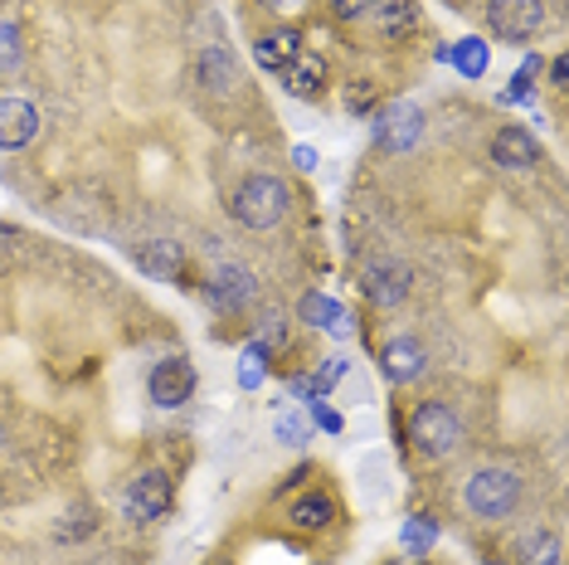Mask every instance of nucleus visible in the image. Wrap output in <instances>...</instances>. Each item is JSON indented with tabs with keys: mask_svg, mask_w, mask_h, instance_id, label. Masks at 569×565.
<instances>
[{
	"mask_svg": "<svg viewBox=\"0 0 569 565\" xmlns=\"http://www.w3.org/2000/svg\"><path fill=\"white\" fill-rule=\"evenodd\" d=\"M395 565H429V561H423V556H409V561H395Z\"/></svg>",
	"mask_w": 569,
	"mask_h": 565,
	"instance_id": "f704fd0d",
	"label": "nucleus"
},
{
	"mask_svg": "<svg viewBox=\"0 0 569 565\" xmlns=\"http://www.w3.org/2000/svg\"><path fill=\"white\" fill-rule=\"evenodd\" d=\"M462 419L452 415V405L443 400H423V405H413V415H409V444H413V454L419 458H448V454H458L462 448Z\"/></svg>",
	"mask_w": 569,
	"mask_h": 565,
	"instance_id": "7ed1b4c3",
	"label": "nucleus"
},
{
	"mask_svg": "<svg viewBox=\"0 0 569 565\" xmlns=\"http://www.w3.org/2000/svg\"><path fill=\"white\" fill-rule=\"evenodd\" d=\"M282 79V88H288L292 98H317L321 88H327V79H331V69H327V59L321 54H312V49H302V54H297L288 69L278 73Z\"/></svg>",
	"mask_w": 569,
	"mask_h": 565,
	"instance_id": "ddd939ff",
	"label": "nucleus"
},
{
	"mask_svg": "<svg viewBox=\"0 0 569 565\" xmlns=\"http://www.w3.org/2000/svg\"><path fill=\"white\" fill-rule=\"evenodd\" d=\"M550 88H569V59L565 54L550 63Z\"/></svg>",
	"mask_w": 569,
	"mask_h": 565,
	"instance_id": "473e14b6",
	"label": "nucleus"
},
{
	"mask_svg": "<svg viewBox=\"0 0 569 565\" xmlns=\"http://www.w3.org/2000/svg\"><path fill=\"white\" fill-rule=\"evenodd\" d=\"M263 6H273V10H278V16H292V10H297V6H302V0H263Z\"/></svg>",
	"mask_w": 569,
	"mask_h": 565,
	"instance_id": "72a5a7b5",
	"label": "nucleus"
},
{
	"mask_svg": "<svg viewBox=\"0 0 569 565\" xmlns=\"http://www.w3.org/2000/svg\"><path fill=\"white\" fill-rule=\"evenodd\" d=\"M132 259H137V268H147V274H151V278H161V282H180V278H186V268H190L186 249H180V244H171V239H151V244H141Z\"/></svg>",
	"mask_w": 569,
	"mask_h": 565,
	"instance_id": "f8f14e48",
	"label": "nucleus"
},
{
	"mask_svg": "<svg viewBox=\"0 0 569 565\" xmlns=\"http://www.w3.org/2000/svg\"><path fill=\"white\" fill-rule=\"evenodd\" d=\"M297 317H302L307 327H321V331H327L331 323H341V317H346V307L336 303V298H327V293H307L302 307H297Z\"/></svg>",
	"mask_w": 569,
	"mask_h": 565,
	"instance_id": "412c9836",
	"label": "nucleus"
},
{
	"mask_svg": "<svg viewBox=\"0 0 569 565\" xmlns=\"http://www.w3.org/2000/svg\"><path fill=\"white\" fill-rule=\"evenodd\" d=\"M336 517H341V512H336V497L331 493H302L288 507V522L297 526V532H327Z\"/></svg>",
	"mask_w": 569,
	"mask_h": 565,
	"instance_id": "a211bd4d",
	"label": "nucleus"
},
{
	"mask_svg": "<svg viewBox=\"0 0 569 565\" xmlns=\"http://www.w3.org/2000/svg\"><path fill=\"white\" fill-rule=\"evenodd\" d=\"M312 424H317V429H327V434H341L346 429V419L336 415L327 400H312Z\"/></svg>",
	"mask_w": 569,
	"mask_h": 565,
	"instance_id": "cd10ccee",
	"label": "nucleus"
},
{
	"mask_svg": "<svg viewBox=\"0 0 569 565\" xmlns=\"http://www.w3.org/2000/svg\"><path fill=\"white\" fill-rule=\"evenodd\" d=\"M196 79L204 93H229L239 83V63H234V49L224 44H204L200 49V63H196Z\"/></svg>",
	"mask_w": 569,
	"mask_h": 565,
	"instance_id": "2eb2a0df",
	"label": "nucleus"
},
{
	"mask_svg": "<svg viewBox=\"0 0 569 565\" xmlns=\"http://www.w3.org/2000/svg\"><path fill=\"white\" fill-rule=\"evenodd\" d=\"M288 210H292V190L282 176H268V171H258L249 176L239 190H234V200H229V215L243 225V229H273L288 220Z\"/></svg>",
	"mask_w": 569,
	"mask_h": 565,
	"instance_id": "f257e3e1",
	"label": "nucleus"
},
{
	"mask_svg": "<svg viewBox=\"0 0 569 565\" xmlns=\"http://www.w3.org/2000/svg\"><path fill=\"white\" fill-rule=\"evenodd\" d=\"M204 298H210L214 313H243L258 298V274L243 264H224L214 268L210 282H204Z\"/></svg>",
	"mask_w": 569,
	"mask_h": 565,
	"instance_id": "0eeeda50",
	"label": "nucleus"
},
{
	"mask_svg": "<svg viewBox=\"0 0 569 565\" xmlns=\"http://www.w3.org/2000/svg\"><path fill=\"white\" fill-rule=\"evenodd\" d=\"M491 161L507 166V171H536L540 166V141L526 132V127H501L491 137Z\"/></svg>",
	"mask_w": 569,
	"mask_h": 565,
	"instance_id": "9b49d317",
	"label": "nucleus"
},
{
	"mask_svg": "<svg viewBox=\"0 0 569 565\" xmlns=\"http://www.w3.org/2000/svg\"><path fill=\"white\" fill-rule=\"evenodd\" d=\"M297 54H302V34L297 30H273V34H258L253 40V63L263 73H282Z\"/></svg>",
	"mask_w": 569,
	"mask_h": 565,
	"instance_id": "dca6fc26",
	"label": "nucleus"
},
{
	"mask_svg": "<svg viewBox=\"0 0 569 565\" xmlns=\"http://www.w3.org/2000/svg\"><path fill=\"white\" fill-rule=\"evenodd\" d=\"M462 503L477 522H507L516 507H521V473L507 468V464H491V468H477L468 487H462Z\"/></svg>",
	"mask_w": 569,
	"mask_h": 565,
	"instance_id": "f03ea898",
	"label": "nucleus"
},
{
	"mask_svg": "<svg viewBox=\"0 0 569 565\" xmlns=\"http://www.w3.org/2000/svg\"><path fill=\"white\" fill-rule=\"evenodd\" d=\"M122 512L132 522H157L171 512V478H166L161 468H147V473H137L132 483H127V493H122Z\"/></svg>",
	"mask_w": 569,
	"mask_h": 565,
	"instance_id": "423d86ee",
	"label": "nucleus"
},
{
	"mask_svg": "<svg viewBox=\"0 0 569 565\" xmlns=\"http://www.w3.org/2000/svg\"><path fill=\"white\" fill-rule=\"evenodd\" d=\"M360 288H366V298L375 307H399L413 293V268L405 259H375L366 268V278H360Z\"/></svg>",
	"mask_w": 569,
	"mask_h": 565,
	"instance_id": "6e6552de",
	"label": "nucleus"
},
{
	"mask_svg": "<svg viewBox=\"0 0 569 565\" xmlns=\"http://www.w3.org/2000/svg\"><path fill=\"white\" fill-rule=\"evenodd\" d=\"M196 366H190V356H166V361L151 366V376H147V395H151V405H161V409H180L186 400H196Z\"/></svg>",
	"mask_w": 569,
	"mask_h": 565,
	"instance_id": "39448f33",
	"label": "nucleus"
},
{
	"mask_svg": "<svg viewBox=\"0 0 569 565\" xmlns=\"http://www.w3.org/2000/svg\"><path fill=\"white\" fill-rule=\"evenodd\" d=\"M443 59L462 73V79H482V73H487V59H491V49H487L482 40H477V34H468V40L448 44V49H443Z\"/></svg>",
	"mask_w": 569,
	"mask_h": 565,
	"instance_id": "6ab92c4d",
	"label": "nucleus"
},
{
	"mask_svg": "<svg viewBox=\"0 0 569 565\" xmlns=\"http://www.w3.org/2000/svg\"><path fill=\"white\" fill-rule=\"evenodd\" d=\"M370 16H375V30H380L385 40H405V34L419 30L423 10L413 6V0H380V6H375Z\"/></svg>",
	"mask_w": 569,
	"mask_h": 565,
	"instance_id": "f3484780",
	"label": "nucleus"
},
{
	"mask_svg": "<svg viewBox=\"0 0 569 565\" xmlns=\"http://www.w3.org/2000/svg\"><path fill=\"white\" fill-rule=\"evenodd\" d=\"M273 434H278V444H288V448H302L307 439H312V419H307L302 409H278V419H273Z\"/></svg>",
	"mask_w": 569,
	"mask_h": 565,
	"instance_id": "4be33fe9",
	"label": "nucleus"
},
{
	"mask_svg": "<svg viewBox=\"0 0 569 565\" xmlns=\"http://www.w3.org/2000/svg\"><path fill=\"white\" fill-rule=\"evenodd\" d=\"M0 454H6V429H0Z\"/></svg>",
	"mask_w": 569,
	"mask_h": 565,
	"instance_id": "c9c22d12",
	"label": "nucleus"
},
{
	"mask_svg": "<svg viewBox=\"0 0 569 565\" xmlns=\"http://www.w3.org/2000/svg\"><path fill=\"white\" fill-rule=\"evenodd\" d=\"M375 6H380V0H331V16L336 20H360V16H370Z\"/></svg>",
	"mask_w": 569,
	"mask_h": 565,
	"instance_id": "bb28decb",
	"label": "nucleus"
},
{
	"mask_svg": "<svg viewBox=\"0 0 569 565\" xmlns=\"http://www.w3.org/2000/svg\"><path fill=\"white\" fill-rule=\"evenodd\" d=\"M288 395H302V400H327V395H321V385H317V376H292Z\"/></svg>",
	"mask_w": 569,
	"mask_h": 565,
	"instance_id": "7c9ffc66",
	"label": "nucleus"
},
{
	"mask_svg": "<svg viewBox=\"0 0 569 565\" xmlns=\"http://www.w3.org/2000/svg\"><path fill=\"white\" fill-rule=\"evenodd\" d=\"M317 147H307V141H297V147H292V166H297V171H317Z\"/></svg>",
	"mask_w": 569,
	"mask_h": 565,
	"instance_id": "2f4dec72",
	"label": "nucleus"
},
{
	"mask_svg": "<svg viewBox=\"0 0 569 565\" xmlns=\"http://www.w3.org/2000/svg\"><path fill=\"white\" fill-rule=\"evenodd\" d=\"M423 346L413 341V337H395V341H385V351H380V370H385V380H395V385H409V380H419L423 376Z\"/></svg>",
	"mask_w": 569,
	"mask_h": 565,
	"instance_id": "4468645a",
	"label": "nucleus"
},
{
	"mask_svg": "<svg viewBox=\"0 0 569 565\" xmlns=\"http://www.w3.org/2000/svg\"><path fill=\"white\" fill-rule=\"evenodd\" d=\"M346 370H351V361H346V356H331V361L317 370V385H321V395H331V390H336V380H346Z\"/></svg>",
	"mask_w": 569,
	"mask_h": 565,
	"instance_id": "a878e982",
	"label": "nucleus"
},
{
	"mask_svg": "<svg viewBox=\"0 0 569 565\" xmlns=\"http://www.w3.org/2000/svg\"><path fill=\"white\" fill-rule=\"evenodd\" d=\"M540 69H546V59H540V54H526V63L516 69V79L507 83V93H501V102H530V98H536V88H530V83L540 79Z\"/></svg>",
	"mask_w": 569,
	"mask_h": 565,
	"instance_id": "b1692460",
	"label": "nucleus"
},
{
	"mask_svg": "<svg viewBox=\"0 0 569 565\" xmlns=\"http://www.w3.org/2000/svg\"><path fill=\"white\" fill-rule=\"evenodd\" d=\"M282 337H288V317H282V313H268V323H263V337H258V341H263L268 351H273V346H282Z\"/></svg>",
	"mask_w": 569,
	"mask_h": 565,
	"instance_id": "c756f323",
	"label": "nucleus"
},
{
	"mask_svg": "<svg viewBox=\"0 0 569 565\" xmlns=\"http://www.w3.org/2000/svg\"><path fill=\"white\" fill-rule=\"evenodd\" d=\"M423 137V112L413 108V102H390V108H380V118H375V141H380L385 151H413Z\"/></svg>",
	"mask_w": 569,
	"mask_h": 565,
	"instance_id": "1a4fd4ad",
	"label": "nucleus"
},
{
	"mask_svg": "<svg viewBox=\"0 0 569 565\" xmlns=\"http://www.w3.org/2000/svg\"><path fill=\"white\" fill-rule=\"evenodd\" d=\"M375 98H380V88H375V83H351V98H346V108H351V112H370Z\"/></svg>",
	"mask_w": 569,
	"mask_h": 565,
	"instance_id": "c85d7f7f",
	"label": "nucleus"
},
{
	"mask_svg": "<svg viewBox=\"0 0 569 565\" xmlns=\"http://www.w3.org/2000/svg\"><path fill=\"white\" fill-rule=\"evenodd\" d=\"M399 546H405V556H429L438 546V522L433 517H409L399 526Z\"/></svg>",
	"mask_w": 569,
	"mask_h": 565,
	"instance_id": "aec40b11",
	"label": "nucleus"
},
{
	"mask_svg": "<svg viewBox=\"0 0 569 565\" xmlns=\"http://www.w3.org/2000/svg\"><path fill=\"white\" fill-rule=\"evenodd\" d=\"M24 54V40H20V24L16 20H0V73L16 69Z\"/></svg>",
	"mask_w": 569,
	"mask_h": 565,
	"instance_id": "393cba45",
	"label": "nucleus"
},
{
	"mask_svg": "<svg viewBox=\"0 0 569 565\" xmlns=\"http://www.w3.org/2000/svg\"><path fill=\"white\" fill-rule=\"evenodd\" d=\"M268 346L263 341H249L243 346V356H239V385L243 390H258V385H263V376H268Z\"/></svg>",
	"mask_w": 569,
	"mask_h": 565,
	"instance_id": "5701e85b",
	"label": "nucleus"
},
{
	"mask_svg": "<svg viewBox=\"0 0 569 565\" xmlns=\"http://www.w3.org/2000/svg\"><path fill=\"white\" fill-rule=\"evenodd\" d=\"M40 137V108L30 98H0V151H24Z\"/></svg>",
	"mask_w": 569,
	"mask_h": 565,
	"instance_id": "9d476101",
	"label": "nucleus"
},
{
	"mask_svg": "<svg viewBox=\"0 0 569 565\" xmlns=\"http://www.w3.org/2000/svg\"><path fill=\"white\" fill-rule=\"evenodd\" d=\"M487 30L507 44H526L546 30V0H487Z\"/></svg>",
	"mask_w": 569,
	"mask_h": 565,
	"instance_id": "20e7f679",
	"label": "nucleus"
}]
</instances>
